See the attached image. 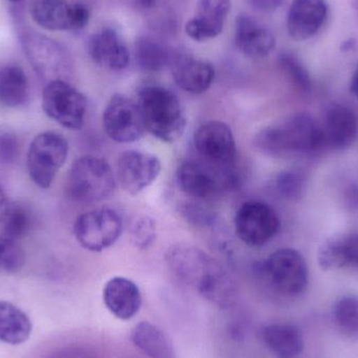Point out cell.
I'll list each match as a JSON object with an SVG mask.
<instances>
[{
	"instance_id": "21",
	"label": "cell",
	"mask_w": 358,
	"mask_h": 358,
	"mask_svg": "<svg viewBox=\"0 0 358 358\" xmlns=\"http://www.w3.org/2000/svg\"><path fill=\"white\" fill-rule=\"evenodd\" d=\"M322 129L326 146L336 150L348 148L358 136L357 115L344 105H332L326 113Z\"/></svg>"
},
{
	"instance_id": "14",
	"label": "cell",
	"mask_w": 358,
	"mask_h": 358,
	"mask_svg": "<svg viewBox=\"0 0 358 358\" xmlns=\"http://www.w3.org/2000/svg\"><path fill=\"white\" fill-rule=\"evenodd\" d=\"M22 43L31 67L40 78L46 83L63 80L69 69V56L62 46L38 34L23 35Z\"/></svg>"
},
{
	"instance_id": "31",
	"label": "cell",
	"mask_w": 358,
	"mask_h": 358,
	"mask_svg": "<svg viewBox=\"0 0 358 358\" xmlns=\"http://www.w3.org/2000/svg\"><path fill=\"white\" fill-rule=\"evenodd\" d=\"M275 187L279 195L292 201L300 199L306 187L304 174L296 170H286L278 174Z\"/></svg>"
},
{
	"instance_id": "33",
	"label": "cell",
	"mask_w": 358,
	"mask_h": 358,
	"mask_svg": "<svg viewBox=\"0 0 358 358\" xmlns=\"http://www.w3.org/2000/svg\"><path fill=\"white\" fill-rule=\"evenodd\" d=\"M130 235L134 245L140 250H148L157 239V224L148 216H138L132 220Z\"/></svg>"
},
{
	"instance_id": "7",
	"label": "cell",
	"mask_w": 358,
	"mask_h": 358,
	"mask_svg": "<svg viewBox=\"0 0 358 358\" xmlns=\"http://www.w3.org/2000/svg\"><path fill=\"white\" fill-rule=\"evenodd\" d=\"M87 99L77 88L65 81L46 83L42 96V108L52 121L69 130H80L85 123Z\"/></svg>"
},
{
	"instance_id": "27",
	"label": "cell",
	"mask_w": 358,
	"mask_h": 358,
	"mask_svg": "<svg viewBox=\"0 0 358 358\" xmlns=\"http://www.w3.org/2000/svg\"><path fill=\"white\" fill-rule=\"evenodd\" d=\"M136 63L149 73L162 71L171 64L173 55L163 44L150 37H140L134 48Z\"/></svg>"
},
{
	"instance_id": "5",
	"label": "cell",
	"mask_w": 358,
	"mask_h": 358,
	"mask_svg": "<svg viewBox=\"0 0 358 358\" xmlns=\"http://www.w3.org/2000/svg\"><path fill=\"white\" fill-rule=\"evenodd\" d=\"M176 179L181 192L198 201L214 199L223 192L237 189L240 185L237 168L216 167L202 159L181 163Z\"/></svg>"
},
{
	"instance_id": "12",
	"label": "cell",
	"mask_w": 358,
	"mask_h": 358,
	"mask_svg": "<svg viewBox=\"0 0 358 358\" xmlns=\"http://www.w3.org/2000/svg\"><path fill=\"white\" fill-rule=\"evenodd\" d=\"M194 146L200 159L220 168H235L238 152L231 127L222 121H208L194 134Z\"/></svg>"
},
{
	"instance_id": "2",
	"label": "cell",
	"mask_w": 358,
	"mask_h": 358,
	"mask_svg": "<svg viewBox=\"0 0 358 358\" xmlns=\"http://www.w3.org/2000/svg\"><path fill=\"white\" fill-rule=\"evenodd\" d=\"M254 145L259 152L273 159L317 155L326 146L321 126L305 113L263 128L255 136Z\"/></svg>"
},
{
	"instance_id": "11",
	"label": "cell",
	"mask_w": 358,
	"mask_h": 358,
	"mask_svg": "<svg viewBox=\"0 0 358 358\" xmlns=\"http://www.w3.org/2000/svg\"><path fill=\"white\" fill-rule=\"evenodd\" d=\"M102 123L105 134L119 144L136 142L146 132L138 103L121 94H113L107 103Z\"/></svg>"
},
{
	"instance_id": "39",
	"label": "cell",
	"mask_w": 358,
	"mask_h": 358,
	"mask_svg": "<svg viewBox=\"0 0 358 358\" xmlns=\"http://www.w3.org/2000/svg\"><path fill=\"white\" fill-rule=\"evenodd\" d=\"M345 204L350 210H358V185L357 183H350L347 185L344 189Z\"/></svg>"
},
{
	"instance_id": "6",
	"label": "cell",
	"mask_w": 358,
	"mask_h": 358,
	"mask_svg": "<svg viewBox=\"0 0 358 358\" xmlns=\"http://www.w3.org/2000/svg\"><path fill=\"white\" fill-rule=\"evenodd\" d=\"M69 142L62 134L45 131L31 141L27 155L29 178L40 189H50L69 157Z\"/></svg>"
},
{
	"instance_id": "8",
	"label": "cell",
	"mask_w": 358,
	"mask_h": 358,
	"mask_svg": "<svg viewBox=\"0 0 358 358\" xmlns=\"http://www.w3.org/2000/svg\"><path fill=\"white\" fill-rule=\"evenodd\" d=\"M234 224L236 235L242 243L258 248L277 236L281 221L277 210L266 202L248 200L238 208Z\"/></svg>"
},
{
	"instance_id": "38",
	"label": "cell",
	"mask_w": 358,
	"mask_h": 358,
	"mask_svg": "<svg viewBox=\"0 0 358 358\" xmlns=\"http://www.w3.org/2000/svg\"><path fill=\"white\" fill-rule=\"evenodd\" d=\"M90 19V12L87 6L82 2L71 4V29L69 31H81L84 27H87Z\"/></svg>"
},
{
	"instance_id": "1",
	"label": "cell",
	"mask_w": 358,
	"mask_h": 358,
	"mask_svg": "<svg viewBox=\"0 0 358 358\" xmlns=\"http://www.w3.org/2000/svg\"><path fill=\"white\" fill-rule=\"evenodd\" d=\"M166 261L172 273L204 299L219 307L235 302L237 285L229 271L208 252L197 246L178 243L170 246Z\"/></svg>"
},
{
	"instance_id": "9",
	"label": "cell",
	"mask_w": 358,
	"mask_h": 358,
	"mask_svg": "<svg viewBox=\"0 0 358 358\" xmlns=\"http://www.w3.org/2000/svg\"><path fill=\"white\" fill-rule=\"evenodd\" d=\"M123 233V220L113 208H101L80 215L73 223V235L80 245L92 252L108 250Z\"/></svg>"
},
{
	"instance_id": "18",
	"label": "cell",
	"mask_w": 358,
	"mask_h": 358,
	"mask_svg": "<svg viewBox=\"0 0 358 358\" xmlns=\"http://www.w3.org/2000/svg\"><path fill=\"white\" fill-rule=\"evenodd\" d=\"M103 301L111 315L122 321H129L141 310L142 292L132 280L113 277L105 284Z\"/></svg>"
},
{
	"instance_id": "34",
	"label": "cell",
	"mask_w": 358,
	"mask_h": 358,
	"mask_svg": "<svg viewBox=\"0 0 358 358\" xmlns=\"http://www.w3.org/2000/svg\"><path fill=\"white\" fill-rule=\"evenodd\" d=\"M24 261V252L17 242L0 236V271L17 273L22 268Z\"/></svg>"
},
{
	"instance_id": "35",
	"label": "cell",
	"mask_w": 358,
	"mask_h": 358,
	"mask_svg": "<svg viewBox=\"0 0 358 358\" xmlns=\"http://www.w3.org/2000/svg\"><path fill=\"white\" fill-rule=\"evenodd\" d=\"M317 261L324 271L345 267L342 236L329 238L322 244L317 254Z\"/></svg>"
},
{
	"instance_id": "32",
	"label": "cell",
	"mask_w": 358,
	"mask_h": 358,
	"mask_svg": "<svg viewBox=\"0 0 358 358\" xmlns=\"http://www.w3.org/2000/svg\"><path fill=\"white\" fill-rule=\"evenodd\" d=\"M180 214L187 222L199 229L212 227L217 219L216 213L204 206L203 201L198 200L183 203L180 206Z\"/></svg>"
},
{
	"instance_id": "19",
	"label": "cell",
	"mask_w": 358,
	"mask_h": 358,
	"mask_svg": "<svg viewBox=\"0 0 358 358\" xmlns=\"http://www.w3.org/2000/svg\"><path fill=\"white\" fill-rule=\"evenodd\" d=\"M231 10V0H199L197 14L185 24L191 39L202 42L220 35Z\"/></svg>"
},
{
	"instance_id": "15",
	"label": "cell",
	"mask_w": 358,
	"mask_h": 358,
	"mask_svg": "<svg viewBox=\"0 0 358 358\" xmlns=\"http://www.w3.org/2000/svg\"><path fill=\"white\" fill-rule=\"evenodd\" d=\"M327 0H294L287 13V31L292 39L305 41L317 36L327 23Z\"/></svg>"
},
{
	"instance_id": "44",
	"label": "cell",
	"mask_w": 358,
	"mask_h": 358,
	"mask_svg": "<svg viewBox=\"0 0 358 358\" xmlns=\"http://www.w3.org/2000/svg\"><path fill=\"white\" fill-rule=\"evenodd\" d=\"M8 1L14 2V3H16V2H20L22 1V0H8Z\"/></svg>"
},
{
	"instance_id": "16",
	"label": "cell",
	"mask_w": 358,
	"mask_h": 358,
	"mask_svg": "<svg viewBox=\"0 0 358 358\" xmlns=\"http://www.w3.org/2000/svg\"><path fill=\"white\" fill-rule=\"evenodd\" d=\"M87 52L92 60L103 69L121 71L129 66V50L120 34L111 27L90 36Z\"/></svg>"
},
{
	"instance_id": "3",
	"label": "cell",
	"mask_w": 358,
	"mask_h": 358,
	"mask_svg": "<svg viewBox=\"0 0 358 358\" xmlns=\"http://www.w3.org/2000/svg\"><path fill=\"white\" fill-rule=\"evenodd\" d=\"M138 105L146 131L157 140L174 143L185 134L187 120L185 108L172 90L147 85L138 92Z\"/></svg>"
},
{
	"instance_id": "37",
	"label": "cell",
	"mask_w": 358,
	"mask_h": 358,
	"mask_svg": "<svg viewBox=\"0 0 358 358\" xmlns=\"http://www.w3.org/2000/svg\"><path fill=\"white\" fill-rule=\"evenodd\" d=\"M345 267L358 269V233L342 236Z\"/></svg>"
},
{
	"instance_id": "13",
	"label": "cell",
	"mask_w": 358,
	"mask_h": 358,
	"mask_svg": "<svg viewBox=\"0 0 358 358\" xmlns=\"http://www.w3.org/2000/svg\"><path fill=\"white\" fill-rule=\"evenodd\" d=\"M161 171V161L152 153L128 150L117 159L115 174L124 191L138 195L157 180Z\"/></svg>"
},
{
	"instance_id": "17",
	"label": "cell",
	"mask_w": 358,
	"mask_h": 358,
	"mask_svg": "<svg viewBox=\"0 0 358 358\" xmlns=\"http://www.w3.org/2000/svg\"><path fill=\"white\" fill-rule=\"evenodd\" d=\"M170 66L176 85L187 94H204L215 80V69L210 62L187 54L173 55Z\"/></svg>"
},
{
	"instance_id": "30",
	"label": "cell",
	"mask_w": 358,
	"mask_h": 358,
	"mask_svg": "<svg viewBox=\"0 0 358 358\" xmlns=\"http://www.w3.org/2000/svg\"><path fill=\"white\" fill-rule=\"evenodd\" d=\"M334 317L343 332L358 336L357 296H345L338 300L334 305Z\"/></svg>"
},
{
	"instance_id": "25",
	"label": "cell",
	"mask_w": 358,
	"mask_h": 358,
	"mask_svg": "<svg viewBox=\"0 0 358 358\" xmlns=\"http://www.w3.org/2000/svg\"><path fill=\"white\" fill-rule=\"evenodd\" d=\"M31 320L27 313L12 303L1 301L0 302V341L4 344H23L31 336Z\"/></svg>"
},
{
	"instance_id": "24",
	"label": "cell",
	"mask_w": 358,
	"mask_h": 358,
	"mask_svg": "<svg viewBox=\"0 0 358 358\" xmlns=\"http://www.w3.org/2000/svg\"><path fill=\"white\" fill-rule=\"evenodd\" d=\"M71 4L66 0H31L29 14L36 24L46 31L71 29Z\"/></svg>"
},
{
	"instance_id": "23",
	"label": "cell",
	"mask_w": 358,
	"mask_h": 358,
	"mask_svg": "<svg viewBox=\"0 0 358 358\" xmlns=\"http://www.w3.org/2000/svg\"><path fill=\"white\" fill-rule=\"evenodd\" d=\"M131 342L148 357L178 358L171 341L150 322H141L132 329Z\"/></svg>"
},
{
	"instance_id": "43",
	"label": "cell",
	"mask_w": 358,
	"mask_h": 358,
	"mask_svg": "<svg viewBox=\"0 0 358 358\" xmlns=\"http://www.w3.org/2000/svg\"><path fill=\"white\" fill-rule=\"evenodd\" d=\"M138 2L144 8H151L155 6V0H138Z\"/></svg>"
},
{
	"instance_id": "28",
	"label": "cell",
	"mask_w": 358,
	"mask_h": 358,
	"mask_svg": "<svg viewBox=\"0 0 358 358\" xmlns=\"http://www.w3.org/2000/svg\"><path fill=\"white\" fill-rule=\"evenodd\" d=\"M34 215L31 208L24 204L10 206L2 222V236L17 242L29 235L33 229Z\"/></svg>"
},
{
	"instance_id": "4",
	"label": "cell",
	"mask_w": 358,
	"mask_h": 358,
	"mask_svg": "<svg viewBox=\"0 0 358 358\" xmlns=\"http://www.w3.org/2000/svg\"><path fill=\"white\" fill-rule=\"evenodd\" d=\"M117 178L106 159L85 155L73 162L66 178V195L77 203H96L113 195Z\"/></svg>"
},
{
	"instance_id": "36",
	"label": "cell",
	"mask_w": 358,
	"mask_h": 358,
	"mask_svg": "<svg viewBox=\"0 0 358 358\" xmlns=\"http://www.w3.org/2000/svg\"><path fill=\"white\" fill-rule=\"evenodd\" d=\"M18 136L10 130L0 129V165H13L20 157Z\"/></svg>"
},
{
	"instance_id": "29",
	"label": "cell",
	"mask_w": 358,
	"mask_h": 358,
	"mask_svg": "<svg viewBox=\"0 0 358 358\" xmlns=\"http://www.w3.org/2000/svg\"><path fill=\"white\" fill-rule=\"evenodd\" d=\"M279 65L294 88L304 94L310 92L313 87L310 75L296 55L289 52H282L279 56Z\"/></svg>"
},
{
	"instance_id": "42",
	"label": "cell",
	"mask_w": 358,
	"mask_h": 358,
	"mask_svg": "<svg viewBox=\"0 0 358 358\" xmlns=\"http://www.w3.org/2000/svg\"><path fill=\"white\" fill-rule=\"evenodd\" d=\"M350 90L358 98V64L357 69L353 71L352 77H351Z\"/></svg>"
},
{
	"instance_id": "10",
	"label": "cell",
	"mask_w": 358,
	"mask_h": 358,
	"mask_svg": "<svg viewBox=\"0 0 358 358\" xmlns=\"http://www.w3.org/2000/svg\"><path fill=\"white\" fill-rule=\"evenodd\" d=\"M260 269L271 286L284 296H300L308 285L306 261L292 248L275 250L261 264Z\"/></svg>"
},
{
	"instance_id": "41",
	"label": "cell",
	"mask_w": 358,
	"mask_h": 358,
	"mask_svg": "<svg viewBox=\"0 0 358 358\" xmlns=\"http://www.w3.org/2000/svg\"><path fill=\"white\" fill-rule=\"evenodd\" d=\"M8 208H10V204H8V199H6V193L0 185V222L3 220Z\"/></svg>"
},
{
	"instance_id": "26",
	"label": "cell",
	"mask_w": 358,
	"mask_h": 358,
	"mask_svg": "<svg viewBox=\"0 0 358 358\" xmlns=\"http://www.w3.org/2000/svg\"><path fill=\"white\" fill-rule=\"evenodd\" d=\"M29 80L18 65H6L0 69V106L18 108L27 102Z\"/></svg>"
},
{
	"instance_id": "40",
	"label": "cell",
	"mask_w": 358,
	"mask_h": 358,
	"mask_svg": "<svg viewBox=\"0 0 358 358\" xmlns=\"http://www.w3.org/2000/svg\"><path fill=\"white\" fill-rule=\"evenodd\" d=\"M248 1L252 8L260 12L271 13L277 10L283 0H248Z\"/></svg>"
},
{
	"instance_id": "22",
	"label": "cell",
	"mask_w": 358,
	"mask_h": 358,
	"mask_svg": "<svg viewBox=\"0 0 358 358\" xmlns=\"http://www.w3.org/2000/svg\"><path fill=\"white\" fill-rule=\"evenodd\" d=\"M262 338L275 358H299L304 350L302 332L292 324H269L262 329Z\"/></svg>"
},
{
	"instance_id": "20",
	"label": "cell",
	"mask_w": 358,
	"mask_h": 358,
	"mask_svg": "<svg viewBox=\"0 0 358 358\" xmlns=\"http://www.w3.org/2000/svg\"><path fill=\"white\" fill-rule=\"evenodd\" d=\"M235 41L240 52L252 59L265 58L275 48V38L271 31L246 14L237 17Z\"/></svg>"
}]
</instances>
